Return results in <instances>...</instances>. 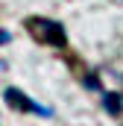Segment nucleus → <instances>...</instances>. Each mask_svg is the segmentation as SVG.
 <instances>
[{
  "mask_svg": "<svg viewBox=\"0 0 123 126\" xmlns=\"http://www.w3.org/2000/svg\"><path fill=\"white\" fill-rule=\"evenodd\" d=\"M27 32L38 44H47V47H64L67 44L64 27H62L59 21H53V18H35V15L27 18Z\"/></svg>",
  "mask_w": 123,
  "mask_h": 126,
  "instance_id": "obj_1",
  "label": "nucleus"
},
{
  "mask_svg": "<svg viewBox=\"0 0 123 126\" xmlns=\"http://www.w3.org/2000/svg\"><path fill=\"white\" fill-rule=\"evenodd\" d=\"M3 97H6V103H9L12 109H18V111H30V114H38V117H50V114H53L47 106L32 103L30 97L24 94V91H18V88H6V91H3Z\"/></svg>",
  "mask_w": 123,
  "mask_h": 126,
  "instance_id": "obj_2",
  "label": "nucleus"
},
{
  "mask_svg": "<svg viewBox=\"0 0 123 126\" xmlns=\"http://www.w3.org/2000/svg\"><path fill=\"white\" fill-rule=\"evenodd\" d=\"M103 106H106L108 114H120L123 111V97L120 94H106L103 97Z\"/></svg>",
  "mask_w": 123,
  "mask_h": 126,
  "instance_id": "obj_3",
  "label": "nucleus"
},
{
  "mask_svg": "<svg viewBox=\"0 0 123 126\" xmlns=\"http://www.w3.org/2000/svg\"><path fill=\"white\" fill-rule=\"evenodd\" d=\"M85 85H91L94 91H103V85H100V79H97V76H85Z\"/></svg>",
  "mask_w": 123,
  "mask_h": 126,
  "instance_id": "obj_4",
  "label": "nucleus"
},
{
  "mask_svg": "<svg viewBox=\"0 0 123 126\" xmlns=\"http://www.w3.org/2000/svg\"><path fill=\"white\" fill-rule=\"evenodd\" d=\"M9 41H12V35H9L6 30H0V47H3V44H9Z\"/></svg>",
  "mask_w": 123,
  "mask_h": 126,
  "instance_id": "obj_5",
  "label": "nucleus"
},
{
  "mask_svg": "<svg viewBox=\"0 0 123 126\" xmlns=\"http://www.w3.org/2000/svg\"><path fill=\"white\" fill-rule=\"evenodd\" d=\"M0 70H6V62H3V59H0Z\"/></svg>",
  "mask_w": 123,
  "mask_h": 126,
  "instance_id": "obj_6",
  "label": "nucleus"
},
{
  "mask_svg": "<svg viewBox=\"0 0 123 126\" xmlns=\"http://www.w3.org/2000/svg\"><path fill=\"white\" fill-rule=\"evenodd\" d=\"M114 3H123V0H114Z\"/></svg>",
  "mask_w": 123,
  "mask_h": 126,
  "instance_id": "obj_7",
  "label": "nucleus"
}]
</instances>
